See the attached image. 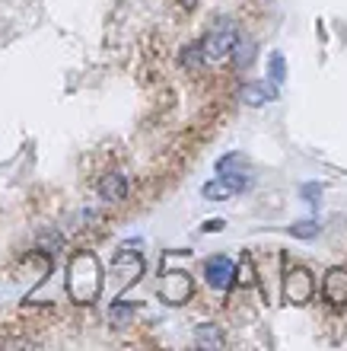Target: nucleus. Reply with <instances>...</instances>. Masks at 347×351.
<instances>
[{
	"label": "nucleus",
	"mask_w": 347,
	"mask_h": 351,
	"mask_svg": "<svg viewBox=\"0 0 347 351\" xmlns=\"http://www.w3.org/2000/svg\"><path fill=\"white\" fill-rule=\"evenodd\" d=\"M102 291V268L92 252H77L67 265V294L73 304H92Z\"/></svg>",
	"instance_id": "nucleus-1"
},
{
	"label": "nucleus",
	"mask_w": 347,
	"mask_h": 351,
	"mask_svg": "<svg viewBox=\"0 0 347 351\" xmlns=\"http://www.w3.org/2000/svg\"><path fill=\"white\" fill-rule=\"evenodd\" d=\"M312 291H316V278H312L309 268H290L287 278H283V297L290 304L303 306L312 300Z\"/></svg>",
	"instance_id": "nucleus-2"
},
{
	"label": "nucleus",
	"mask_w": 347,
	"mask_h": 351,
	"mask_svg": "<svg viewBox=\"0 0 347 351\" xmlns=\"http://www.w3.org/2000/svg\"><path fill=\"white\" fill-rule=\"evenodd\" d=\"M236 29L233 26H220L214 29L207 38L201 42V55H204V64L207 61H223V58L233 51V45H236Z\"/></svg>",
	"instance_id": "nucleus-3"
},
{
	"label": "nucleus",
	"mask_w": 347,
	"mask_h": 351,
	"mask_svg": "<svg viewBox=\"0 0 347 351\" xmlns=\"http://www.w3.org/2000/svg\"><path fill=\"white\" fill-rule=\"evenodd\" d=\"M159 294H163L166 304H185L188 297H192V275L188 271H166L159 278Z\"/></svg>",
	"instance_id": "nucleus-4"
},
{
	"label": "nucleus",
	"mask_w": 347,
	"mask_h": 351,
	"mask_svg": "<svg viewBox=\"0 0 347 351\" xmlns=\"http://www.w3.org/2000/svg\"><path fill=\"white\" fill-rule=\"evenodd\" d=\"M322 297L331 306H347V271L344 268H329V275L322 281Z\"/></svg>",
	"instance_id": "nucleus-5"
},
{
	"label": "nucleus",
	"mask_w": 347,
	"mask_h": 351,
	"mask_svg": "<svg viewBox=\"0 0 347 351\" xmlns=\"http://www.w3.org/2000/svg\"><path fill=\"white\" fill-rule=\"evenodd\" d=\"M204 271H207V285L214 287V291H227V287L236 281V265H233L227 256H214Z\"/></svg>",
	"instance_id": "nucleus-6"
},
{
	"label": "nucleus",
	"mask_w": 347,
	"mask_h": 351,
	"mask_svg": "<svg viewBox=\"0 0 347 351\" xmlns=\"http://www.w3.org/2000/svg\"><path fill=\"white\" fill-rule=\"evenodd\" d=\"M128 195V179L121 173H105L99 182V198H105V202H121Z\"/></svg>",
	"instance_id": "nucleus-7"
},
{
	"label": "nucleus",
	"mask_w": 347,
	"mask_h": 351,
	"mask_svg": "<svg viewBox=\"0 0 347 351\" xmlns=\"http://www.w3.org/2000/svg\"><path fill=\"white\" fill-rule=\"evenodd\" d=\"M239 99L246 102V106H265V102L277 99V96L268 90L265 84H246L242 90H239Z\"/></svg>",
	"instance_id": "nucleus-8"
},
{
	"label": "nucleus",
	"mask_w": 347,
	"mask_h": 351,
	"mask_svg": "<svg viewBox=\"0 0 347 351\" xmlns=\"http://www.w3.org/2000/svg\"><path fill=\"white\" fill-rule=\"evenodd\" d=\"M194 342L201 345V348H220V345H223V335H220L217 326L204 323V326H198V332H194Z\"/></svg>",
	"instance_id": "nucleus-9"
},
{
	"label": "nucleus",
	"mask_w": 347,
	"mask_h": 351,
	"mask_svg": "<svg viewBox=\"0 0 347 351\" xmlns=\"http://www.w3.org/2000/svg\"><path fill=\"white\" fill-rule=\"evenodd\" d=\"M233 192H236V189H233V185H229L227 179H223V176H217L214 182L204 185V195H207L210 202H227V198H229Z\"/></svg>",
	"instance_id": "nucleus-10"
},
{
	"label": "nucleus",
	"mask_w": 347,
	"mask_h": 351,
	"mask_svg": "<svg viewBox=\"0 0 347 351\" xmlns=\"http://www.w3.org/2000/svg\"><path fill=\"white\" fill-rule=\"evenodd\" d=\"M229 55L236 58L239 67H248V64H252V58H255V45H252V42H239V38H236V45H233V51H229Z\"/></svg>",
	"instance_id": "nucleus-11"
},
{
	"label": "nucleus",
	"mask_w": 347,
	"mask_h": 351,
	"mask_svg": "<svg viewBox=\"0 0 347 351\" xmlns=\"http://www.w3.org/2000/svg\"><path fill=\"white\" fill-rule=\"evenodd\" d=\"M131 316H134L131 304H125V300H118V304H112V310H109L112 326H128V323H131Z\"/></svg>",
	"instance_id": "nucleus-12"
},
{
	"label": "nucleus",
	"mask_w": 347,
	"mask_h": 351,
	"mask_svg": "<svg viewBox=\"0 0 347 351\" xmlns=\"http://www.w3.org/2000/svg\"><path fill=\"white\" fill-rule=\"evenodd\" d=\"M182 64L188 67V71H198V67L204 64V55H201V45H188L182 51Z\"/></svg>",
	"instance_id": "nucleus-13"
},
{
	"label": "nucleus",
	"mask_w": 347,
	"mask_h": 351,
	"mask_svg": "<svg viewBox=\"0 0 347 351\" xmlns=\"http://www.w3.org/2000/svg\"><path fill=\"white\" fill-rule=\"evenodd\" d=\"M290 233L293 237H303V240H309V237H316V233H319V223H296V227H290Z\"/></svg>",
	"instance_id": "nucleus-14"
},
{
	"label": "nucleus",
	"mask_w": 347,
	"mask_h": 351,
	"mask_svg": "<svg viewBox=\"0 0 347 351\" xmlns=\"http://www.w3.org/2000/svg\"><path fill=\"white\" fill-rule=\"evenodd\" d=\"M236 281L239 285H252V281H255V278H252V259H248V256H242V271L236 268Z\"/></svg>",
	"instance_id": "nucleus-15"
},
{
	"label": "nucleus",
	"mask_w": 347,
	"mask_h": 351,
	"mask_svg": "<svg viewBox=\"0 0 347 351\" xmlns=\"http://www.w3.org/2000/svg\"><path fill=\"white\" fill-rule=\"evenodd\" d=\"M271 80H277V84L283 80V58L281 55L271 58Z\"/></svg>",
	"instance_id": "nucleus-16"
},
{
	"label": "nucleus",
	"mask_w": 347,
	"mask_h": 351,
	"mask_svg": "<svg viewBox=\"0 0 347 351\" xmlns=\"http://www.w3.org/2000/svg\"><path fill=\"white\" fill-rule=\"evenodd\" d=\"M201 230H204V233H217V230H223V221H207Z\"/></svg>",
	"instance_id": "nucleus-17"
}]
</instances>
